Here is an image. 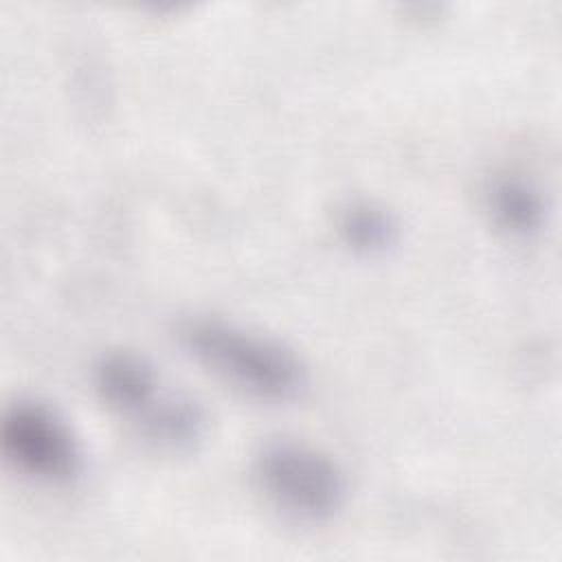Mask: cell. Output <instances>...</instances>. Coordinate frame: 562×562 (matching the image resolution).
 Returning <instances> with one entry per match:
<instances>
[{
	"instance_id": "obj_1",
	"label": "cell",
	"mask_w": 562,
	"mask_h": 562,
	"mask_svg": "<svg viewBox=\"0 0 562 562\" xmlns=\"http://www.w3.org/2000/svg\"><path fill=\"white\" fill-rule=\"evenodd\" d=\"M180 347L228 389L266 404H285L307 389V369L274 338L215 316L184 318Z\"/></svg>"
},
{
	"instance_id": "obj_2",
	"label": "cell",
	"mask_w": 562,
	"mask_h": 562,
	"mask_svg": "<svg viewBox=\"0 0 562 562\" xmlns=\"http://www.w3.org/2000/svg\"><path fill=\"white\" fill-rule=\"evenodd\" d=\"M252 479L279 514L307 525L338 516L349 494L342 468L321 448L294 439L266 441L252 459Z\"/></svg>"
},
{
	"instance_id": "obj_3",
	"label": "cell",
	"mask_w": 562,
	"mask_h": 562,
	"mask_svg": "<svg viewBox=\"0 0 562 562\" xmlns=\"http://www.w3.org/2000/svg\"><path fill=\"white\" fill-rule=\"evenodd\" d=\"M0 446L18 472L44 483H68L81 470V450L70 426L40 402L18 400L4 408Z\"/></svg>"
},
{
	"instance_id": "obj_4",
	"label": "cell",
	"mask_w": 562,
	"mask_h": 562,
	"mask_svg": "<svg viewBox=\"0 0 562 562\" xmlns=\"http://www.w3.org/2000/svg\"><path fill=\"white\" fill-rule=\"evenodd\" d=\"M94 389L116 413L138 424L167 393L160 389L156 369L132 351H110L94 364Z\"/></svg>"
},
{
	"instance_id": "obj_5",
	"label": "cell",
	"mask_w": 562,
	"mask_h": 562,
	"mask_svg": "<svg viewBox=\"0 0 562 562\" xmlns=\"http://www.w3.org/2000/svg\"><path fill=\"white\" fill-rule=\"evenodd\" d=\"M485 211L498 231L516 239L538 235L547 222L542 193L520 176L494 178L485 189Z\"/></svg>"
},
{
	"instance_id": "obj_6",
	"label": "cell",
	"mask_w": 562,
	"mask_h": 562,
	"mask_svg": "<svg viewBox=\"0 0 562 562\" xmlns=\"http://www.w3.org/2000/svg\"><path fill=\"white\" fill-rule=\"evenodd\" d=\"M336 231L356 252H384L397 239V222L386 206L373 200H349L336 213Z\"/></svg>"
}]
</instances>
